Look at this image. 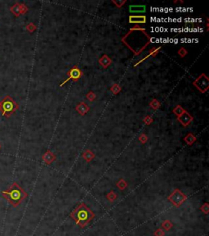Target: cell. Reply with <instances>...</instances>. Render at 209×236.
<instances>
[{
	"mask_svg": "<svg viewBox=\"0 0 209 236\" xmlns=\"http://www.w3.org/2000/svg\"><path fill=\"white\" fill-rule=\"evenodd\" d=\"M3 198L6 199L11 205L16 208L27 197V193L16 183H14L6 191L2 192Z\"/></svg>",
	"mask_w": 209,
	"mask_h": 236,
	"instance_id": "6da1fadb",
	"label": "cell"
},
{
	"mask_svg": "<svg viewBox=\"0 0 209 236\" xmlns=\"http://www.w3.org/2000/svg\"><path fill=\"white\" fill-rule=\"evenodd\" d=\"M194 84L202 93H204L208 89V78L204 74H202L194 81Z\"/></svg>",
	"mask_w": 209,
	"mask_h": 236,
	"instance_id": "7a4b0ae2",
	"label": "cell"
},
{
	"mask_svg": "<svg viewBox=\"0 0 209 236\" xmlns=\"http://www.w3.org/2000/svg\"><path fill=\"white\" fill-rule=\"evenodd\" d=\"M178 121L181 122V124L184 126H187L188 125H190L191 121H193V117L192 116L190 115L186 111H184L182 115L178 117Z\"/></svg>",
	"mask_w": 209,
	"mask_h": 236,
	"instance_id": "3957f363",
	"label": "cell"
},
{
	"mask_svg": "<svg viewBox=\"0 0 209 236\" xmlns=\"http://www.w3.org/2000/svg\"><path fill=\"white\" fill-rule=\"evenodd\" d=\"M70 76L69 77V79H67L66 81H64V82L62 84V85H63L65 82H67V81H69V80H70V79H73L74 81H76L78 79H79L80 76H81V75H82V72H81V71H80L79 68L74 67V68H73L71 70L70 72Z\"/></svg>",
	"mask_w": 209,
	"mask_h": 236,
	"instance_id": "277c9868",
	"label": "cell"
},
{
	"mask_svg": "<svg viewBox=\"0 0 209 236\" xmlns=\"http://www.w3.org/2000/svg\"><path fill=\"white\" fill-rule=\"evenodd\" d=\"M129 22L130 23H134V24L145 23L146 17H145V16H130Z\"/></svg>",
	"mask_w": 209,
	"mask_h": 236,
	"instance_id": "5b68a950",
	"label": "cell"
},
{
	"mask_svg": "<svg viewBox=\"0 0 209 236\" xmlns=\"http://www.w3.org/2000/svg\"><path fill=\"white\" fill-rule=\"evenodd\" d=\"M145 10L146 7L145 5H131L129 7L130 13H143Z\"/></svg>",
	"mask_w": 209,
	"mask_h": 236,
	"instance_id": "8992f818",
	"label": "cell"
},
{
	"mask_svg": "<svg viewBox=\"0 0 209 236\" xmlns=\"http://www.w3.org/2000/svg\"><path fill=\"white\" fill-rule=\"evenodd\" d=\"M88 107L87 106L86 103H82L81 104L79 105V107H77V110L81 113V114H84L88 111Z\"/></svg>",
	"mask_w": 209,
	"mask_h": 236,
	"instance_id": "52a82bcc",
	"label": "cell"
},
{
	"mask_svg": "<svg viewBox=\"0 0 209 236\" xmlns=\"http://www.w3.org/2000/svg\"><path fill=\"white\" fill-rule=\"evenodd\" d=\"M184 109L182 108V107H181V106H177V107H176V108H174V110H173V112H174V113H175L176 115V116H180V115H182V113H183V112H184Z\"/></svg>",
	"mask_w": 209,
	"mask_h": 236,
	"instance_id": "ba28073f",
	"label": "cell"
},
{
	"mask_svg": "<svg viewBox=\"0 0 209 236\" xmlns=\"http://www.w3.org/2000/svg\"><path fill=\"white\" fill-rule=\"evenodd\" d=\"M79 217L80 220H86L87 218V214L85 211H81L79 213Z\"/></svg>",
	"mask_w": 209,
	"mask_h": 236,
	"instance_id": "9c48e42d",
	"label": "cell"
},
{
	"mask_svg": "<svg viewBox=\"0 0 209 236\" xmlns=\"http://www.w3.org/2000/svg\"><path fill=\"white\" fill-rule=\"evenodd\" d=\"M84 157H85V158L87 159V160H91V159L92 158V157H93V155H92V153H91V152H89V151H87L86 153L84 154Z\"/></svg>",
	"mask_w": 209,
	"mask_h": 236,
	"instance_id": "30bf717a",
	"label": "cell"
},
{
	"mask_svg": "<svg viewBox=\"0 0 209 236\" xmlns=\"http://www.w3.org/2000/svg\"><path fill=\"white\" fill-rule=\"evenodd\" d=\"M179 54H180V55H181L182 57L185 56V55L186 54V51H185L184 49H182L179 51Z\"/></svg>",
	"mask_w": 209,
	"mask_h": 236,
	"instance_id": "8fae6325",
	"label": "cell"
}]
</instances>
